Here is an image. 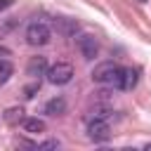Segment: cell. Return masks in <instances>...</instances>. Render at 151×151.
<instances>
[{
	"label": "cell",
	"mask_w": 151,
	"mask_h": 151,
	"mask_svg": "<svg viewBox=\"0 0 151 151\" xmlns=\"http://www.w3.org/2000/svg\"><path fill=\"white\" fill-rule=\"evenodd\" d=\"M139 80V71L137 68H125L123 73V83H120V90H132Z\"/></svg>",
	"instance_id": "30bf717a"
},
{
	"label": "cell",
	"mask_w": 151,
	"mask_h": 151,
	"mask_svg": "<svg viewBox=\"0 0 151 151\" xmlns=\"http://www.w3.org/2000/svg\"><path fill=\"white\" fill-rule=\"evenodd\" d=\"M76 47L83 54V59H87V61H92L99 54V40H97L94 33H78L76 35Z\"/></svg>",
	"instance_id": "277c9868"
},
{
	"label": "cell",
	"mask_w": 151,
	"mask_h": 151,
	"mask_svg": "<svg viewBox=\"0 0 151 151\" xmlns=\"http://www.w3.org/2000/svg\"><path fill=\"white\" fill-rule=\"evenodd\" d=\"M14 26H17V19H12V17H9V19H0V40H2Z\"/></svg>",
	"instance_id": "4fadbf2b"
},
{
	"label": "cell",
	"mask_w": 151,
	"mask_h": 151,
	"mask_svg": "<svg viewBox=\"0 0 151 151\" xmlns=\"http://www.w3.org/2000/svg\"><path fill=\"white\" fill-rule=\"evenodd\" d=\"M146 149H151V144H146Z\"/></svg>",
	"instance_id": "ac0fdd59"
},
{
	"label": "cell",
	"mask_w": 151,
	"mask_h": 151,
	"mask_svg": "<svg viewBox=\"0 0 151 151\" xmlns=\"http://www.w3.org/2000/svg\"><path fill=\"white\" fill-rule=\"evenodd\" d=\"M64 111H66V99L64 97H52L42 106V113H47V116H61Z\"/></svg>",
	"instance_id": "ba28073f"
},
{
	"label": "cell",
	"mask_w": 151,
	"mask_h": 151,
	"mask_svg": "<svg viewBox=\"0 0 151 151\" xmlns=\"http://www.w3.org/2000/svg\"><path fill=\"white\" fill-rule=\"evenodd\" d=\"M142 2H144V0H142Z\"/></svg>",
	"instance_id": "d6986e66"
},
{
	"label": "cell",
	"mask_w": 151,
	"mask_h": 151,
	"mask_svg": "<svg viewBox=\"0 0 151 151\" xmlns=\"http://www.w3.org/2000/svg\"><path fill=\"white\" fill-rule=\"evenodd\" d=\"M38 146H40V149H59L61 142H59V139H50V142H40Z\"/></svg>",
	"instance_id": "5bb4252c"
},
{
	"label": "cell",
	"mask_w": 151,
	"mask_h": 151,
	"mask_svg": "<svg viewBox=\"0 0 151 151\" xmlns=\"http://www.w3.org/2000/svg\"><path fill=\"white\" fill-rule=\"evenodd\" d=\"M47 61H45V57H33L31 61H28V66H26V73L31 76V78H40V76H45L47 73Z\"/></svg>",
	"instance_id": "52a82bcc"
},
{
	"label": "cell",
	"mask_w": 151,
	"mask_h": 151,
	"mask_svg": "<svg viewBox=\"0 0 151 151\" xmlns=\"http://www.w3.org/2000/svg\"><path fill=\"white\" fill-rule=\"evenodd\" d=\"M87 137L92 142H106L111 137V127H109V120L101 118V116H94L87 120Z\"/></svg>",
	"instance_id": "5b68a950"
},
{
	"label": "cell",
	"mask_w": 151,
	"mask_h": 151,
	"mask_svg": "<svg viewBox=\"0 0 151 151\" xmlns=\"http://www.w3.org/2000/svg\"><path fill=\"white\" fill-rule=\"evenodd\" d=\"M24 92H26V94H24L26 99H33V97H35V92H38V83H33V85H28V87H26Z\"/></svg>",
	"instance_id": "9a60e30c"
},
{
	"label": "cell",
	"mask_w": 151,
	"mask_h": 151,
	"mask_svg": "<svg viewBox=\"0 0 151 151\" xmlns=\"http://www.w3.org/2000/svg\"><path fill=\"white\" fill-rule=\"evenodd\" d=\"M21 127L28 134H40V132H45V120L42 118H24L21 120Z\"/></svg>",
	"instance_id": "9c48e42d"
},
{
	"label": "cell",
	"mask_w": 151,
	"mask_h": 151,
	"mask_svg": "<svg viewBox=\"0 0 151 151\" xmlns=\"http://www.w3.org/2000/svg\"><path fill=\"white\" fill-rule=\"evenodd\" d=\"M12 5V0H0V9H5V7H9Z\"/></svg>",
	"instance_id": "2e32d148"
},
{
	"label": "cell",
	"mask_w": 151,
	"mask_h": 151,
	"mask_svg": "<svg viewBox=\"0 0 151 151\" xmlns=\"http://www.w3.org/2000/svg\"><path fill=\"white\" fill-rule=\"evenodd\" d=\"M52 26L57 28L59 35H66V38L78 33V21H76V19H68V17H57Z\"/></svg>",
	"instance_id": "8992f818"
},
{
	"label": "cell",
	"mask_w": 151,
	"mask_h": 151,
	"mask_svg": "<svg viewBox=\"0 0 151 151\" xmlns=\"http://www.w3.org/2000/svg\"><path fill=\"white\" fill-rule=\"evenodd\" d=\"M123 73H125V66L116 64V61H101L94 66L92 71V80L104 85V87H118L120 90V83H123Z\"/></svg>",
	"instance_id": "6da1fadb"
},
{
	"label": "cell",
	"mask_w": 151,
	"mask_h": 151,
	"mask_svg": "<svg viewBox=\"0 0 151 151\" xmlns=\"http://www.w3.org/2000/svg\"><path fill=\"white\" fill-rule=\"evenodd\" d=\"M12 73H14L12 61H9V59H0V85H5V83L12 78Z\"/></svg>",
	"instance_id": "7c38bea8"
},
{
	"label": "cell",
	"mask_w": 151,
	"mask_h": 151,
	"mask_svg": "<svg viewBox=\"0 0 151 151\" xmlns=\"http://www.w3.org/2000/svg\"><path fill=\"white\" fill-rule=\"evenodd\" d=\"M45 76H47V83L52 85H68L73 80V66L68 61H57L47 68Z\"/></svg>",
	"instance_id": "3957f363"
},
{
	"label": "cell",
	"mask_w": 151,
	"mask_h": 151,
	"mask_svg": "<svg viewBox=\"0 0 151 151\" xmlns=\"http://www.w3.org/2000/svg\"><path fill=\"white\" fill-rule=\"evenodd\" d=\"M24 118L26 116H24V109L21 106H12V109L5 111V123H9V125H19Z\"/></svg>",
	"instance_id": "8fae6325"
},
{
	"label": "cell",
	"mask_w": 151,
	"mask_h": 151,
	"mask_svg": "<svg viewBox=\"0 0 151 151\" xmlns=\"http://www.w3.org/2000/svg\"><path fill=\"white\" fill-rule=\"evenodd\" d=\"M5 57H9V50H5V47H0V59H5Z\"/></svg>",
	"instance_id": "e0dca14e"
},
{
	"label": "cell",
	"mask_w": 151,
	"mask_h": 151,
	"mask_svg": "<svg viewBox=\"0 0 151 151\" xmlns=\"http://www.w3.org/2000/svg\"><path fill=\"white\" fill-rule=\"evenodd\" d=\"M52 40V26L47 19L42 17H35L28 26H26V42L33 45V47H42Z\"/></svg>",
	"instance_id": "7a4b0ae2"
}]
</instances>
